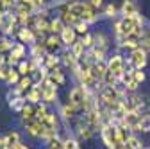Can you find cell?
<instances>
[{"label":"cell","instance_id":"9a60e30c","mask_svg":"<svg viewBox=\"0 0 150 149\" xmlns=\"http://www.w3.org/2000/svg\"><path fill=\"white\" fill-rule=\"evenodd\" d=\"M9 101V108L14 111V113H22L23 106L27 104V99H25V94L23 95H14V97H7Z\"/></svg>","mask_w":150,"mask_h":149},{"label":"cell","instance_id":"7a4b0ae2","mask_svg":"<svg viewBox=\"0 0 150 149\" xmlns=\"http://www.w3.org/2000/svg\"><path fill=\"white\" fill-rule=\"evenodd\" d=\"M57 83H55L50 76L41 83V99L45 104H54L57 101Z\"/></svg>","mask_w":150,"mask_h":149},{"label":"cell","instance_id":"f35d334b","mask_svg":"<svg viewBox=\"0 0 150 149\" xmlns=\"http://www.w3.org/2000/svg\"><path fill=\"white\" fill-rule=\"evenodd\" d=\"M48 147H52V149H64V142H63L61 137H55V138H52L48 142Z\"/></svg>","mask_w":150,"mask_h":149},{"label":"cell","instance_id":"6da1fadb","mask_svg":"<svg viewBox=\"0 0 150 149\" xmlns=\"http://www.w3.org/2000/svg\"><path fill=\"white\" fill-rule=\"evenodd\" d=\"M66 6H68V9L75 16L79 18V20H84L89 25L95 24V22H98V14H97L98 9H95L93 6H89L88 2H84V0H71V2H68Z\"/></svg>","mask_w":150,"mask_h":149},{"label":"cell","instance_id":"484cf974","mask_svg":"<svg viewBox=\"0 0 150 149\" xmlns=\"http://www.w3.org/2000/svg\"><path fill=\"white\" fill-rule=\"evenodd\" d=\"M139 129L141 133H150V111L139 113Z\"/></svg>","mask_w":150,"mask_h":149},{"label":"cell","instance_id":"74e56055","mask_svg":"<svg viewBox=\"0 0 150 149\" xmlns=\"http://www.w3.org/2000/svg\"><path fill=\"white\" fill-rule=\"evenodd\" d=\"M79 40L82 42V45H84L86 50H89L91 47H95V38H93L91 32H88V34H84V36H79Z\"/></svg>","mask_w":150,"mask_h":149},{"label":"cell","instance_id":"7c38bea8","mask_svg":"<svg viewBox=\"0 0 150 149\" xmlns=\"http://www.w3.org/2000/svg\"><path fill=\"white\" fill-rule=\"evenodd\" d=\"M59 58H61V65H63V67H66V68H70V70H73L75 67L79 65V59L71 54V50H70V49H64V50L59 54Z\"/></svg>","mask_w":150,"mask_h":149},{"label":"cell","instance_id":"277c9868","mask_svg":"<svg viewBox=\"0 0 150 149\" xmlns=\"http://www.w3.org/2000/svg\"><path fill=\"white\" fill-rule=\"evenodd\" d=\"M68 101L77 108L79 111L84 110V101H86V90L82 85H77V86H73L70 92H68Z\"/></svg>","mask_w":150,"mask_h":149},{"label":"cell","instance_id":"8d00e7d4","mask_svg":"<svg viewBox=\"0 0 150 149\" xmlns=\"http://www.w3.org/2000/svg\"><path fill=\"white\" fill-rule=\"evenodd\" d=\"M32 85H34V81H32V77H30V76H22L20 83H18L16 86H18V88H20V90L23 92V94H25V92H27Z\"/></svg>","mask_w":150,"mask_h":149},{"label":"cell","instance_id":"ee69618b","mask_svg":"<svg viewBox=\"0 0 150 149\" xmlns=\"http://www.w3.org/2000/svg\"><path fill=\"white\" fill-rule=\"evenodd\" d=\"M86 2H88L89 6H93L95 9H100V7L104 6V0H86Z\"/></svg>","mask_w":150,"mask_h":149},{"label":"cell","instance_id":"bcb514c9","mask_svg":"<svg viewBox=\"0 0 150 149\" xmlns=\"http://www.w3.org/2000/svg\"><path fill=\"white\" fill-rule=\"evenodd\" d=\"M34 6H36V11H40L45 7V0H34Z\"/></svg>","mask_w":150,"mask_h":149},{"label":"cell","instance_id":"ba28073f","mask_svg":"<svg viewBox=\"0 0 150 149\" xmlns=\"http://www.w3.org/2000/svg\"><path fill=\"white\" fill-rule=\"evenodd\" d=\"M59 38H61L63 47H64V49H70L75 42L79 40V34L75 32V29H73V27H68V25H66V27L63 29V32L59 34Z\"/></svg>","mask_w":150,"mask_h":149},{"label":"cell","instance_id":"c3c4849f","mask_svg":"<svg viewBox=\"0 0 150 149\" xmlns=\"http://www.w3.org/2000/svg\"><path fill=\"white\" fill-rule=\"evenodd\" d=\"M7 147V144H6V138L4 137H0V149H6Z\"/></svg>","mask_w":150,"mask_h":149},{"label":"cell","instance_id":"60d3db41","mask_svg":"<svg viewBox=\"0 0 150 149\" xmlns=\"http://www.w3.org/2000/svg\"><path fill=\"white\" fill-rule=\"evenodd\" d=\"M132 77L138 81V85H141V83H145V79H146V76H145V72L141 70V68H136L134 72H132Z\"/></svg>","mask_w":150,"mask_h":149},{"label":"cell","instance_id":"7bdbcfd3","mask_svg":"<svg viewBox=\"0 0 150 149\" xmlns=\"http://www.w3.org/2000/svg\"><path fill=\"white\" fill-rule=\"evenodd\" d=\"M9 70H11L9 65H0V81H6V79H7Z\"/></svg>","mask_w":150,"mask_h":149},{"label":"cell","instance_id":"d4e9b609","mask_svg":"<svg viewBox=\"0 0 150 149\" xmlns=\"http://www.w3.org/2000/svg\"><path fill=\"white\" fill-rule=\"evenodd\" d=\"M4 138H6V144H7L9 147H14L16 144L22 142V137H20V133H18L16 129H11V131H7V133L4 135Z\"/></svg>","mask_w":150,"mask_h":149},{"label":"cell","instance_id":"f1b7e54d","mask_svg":"<svg viewBox=\"0 0 150 149\" xmlns=\"http://www.w3.org/2000/svg\"><path fill=\"white\" fill-rule=\"evenodd\" d=\"M93 38H95V45L100 47V49H105L107 50V45H109V38L102 32V31H97L93 32Z\"/></svg>","mask_w":150,"mask_h":149},{"label":"cell","instance_id":"5b68a950","mask_svg":"<svg viewBox=\"0 0 150 149\" xmlns=\"http://www.w3.org/2000/svg\"><path fill=\"white\" fill-rule=\"evenodd\" d=\"M146 54H148V52H145V50L139 47V49L130 50V54H129L127 59L134 65V68H141V70H143V68L146 67V61H148V59H146Z\"/></svg>","mask_w":150,"mask_h":149},{"label":"cell","instance_id":"4dcf8cb0","mask_svg":"<svg viewBox=\"0 0 150 149\" xmlns=\"http://www.w3.org/2000/svg\"><path fill=\"white\" fill-rule=\"evenodd\" d=\"M48 111H50V110H48V104H45L43 101H41V102H38V104H36V115H34V119L41 122V120L47 117Z\"/></svg>","mask_w":150,"mask_h":149},{"label":"cell","instance_id":"7dc6e473","mask_svg":"<svg viewBox=\"0 0 150 149\" xmlns=\"http://www.w3.org/2000/svg\"><path fill=\"white\" fill-rule=\"evenodd\" d=\"M13 149H30V147H29L27 144H23V142H20V144H16V145H14Z\"/></svg>","mask_w":150,"mask_h":149},{"label":"cell","instance_id":"5bb4252c","mask_svg":"<svg viewBox=\"0 0 150 149\" xmlns=\"http://www.w3.org/2000/svg\"><path fill=\"white\" fill-rule=\"evenodd\" d=\"M23 126H25V131H27L29 137H32V138H40L41 137V122L40 120L32 119V120L23 122Z\"/></svg>","mask_w":150,"mask_h":149},{"label":"cell","instance_id":"816d5d0a","mask_svg":"<svg viewBox=\"0 0 150 149\" xmlns=\"http://www.w3.org/2000/svg\"><path fill=\"white\" fill-rule=\"evenodd\" d=\"M47 149H52V147H47Z\"/></svg>","mask_w":150,"mask_h":149},{"label":"cell","instance_id":"836d02e7","mask_svg":"<svg viewBox=\"0 0 150 149\" xmlns=\"http://www.w3.org/2000/svg\"><path fill=\"white\" fill-rule=\"evenodd\" d=\"M63 142H64V149H81V147H79V138L73 137L71 133H70L68 137H64Z\"/></svg>","mask_w":150,"mask_h":149},{"label":"cell","instance_id":"d590c367","mask_svg":"<svg viewBox=\"0 0 150 149\" xmlns=\"http://www.w3.org/2000/svg\"><path fill=\"white\" fill-rule=\"evenodd\" d=\"M73 29H75V32H77L79 36H84V34H88V32H89V24H88V22H84V20H79L77 24L73 25Z\"/></svg>","mask_w":150,"mask_h":149},{"label":"cell","instance_id":"f546056e","mask_svg":"<svg viewBox=\"0 0 150 149\" xmlns=\"http://www.w3.org/2000/svg\"><path fill=\"white\" fill-rule=\"evenodd\" d=\"M20 79H22V76H20V72L16 70V67H11L9 74H7V79H6V83H7L9 86H16L18 83H20Z\"/></svg>","mask_w":150,"mask_h":149},{"label":"cell","instance_id":"3957f363","mask_svg":"<svg viewBox=\"0 0 150 149\" xmlns=\"http://www.w3.org/2000/svg\"><path fill=\"white\" fill-rule=\"evenodd\" d=\"M105 61H107V70L115 72L120 79V83H122V77L125 76V58L120 52H115L112 56H109Z\"/></svg>","mask_w":150,"mask_h":149},{"label":"cell","instance_id":"f6af8a7d","mask_svg":"<svg viewBox=\"0 0 150 149\" xmlns=\"http://www.w3.org/2000/svg\"><path fill=\"white\" fill-rule=\"evenodd\" d=\"M18 63H20V59H16L14 56L7 54V65H9V67H18Z\"/></svg>","mask_w":150,"mask_h":149},{"label":"cell","instance_id":"9c48e42d","mask_svg":"<svg viewBox=\"0 0 150 149\" xmlns=\"http://www.w3.org/2000/svg\"><path fill=\"white\" fill-rule=\"evenodd\" d=\"M43 45H45L47 52H55V50H59V47H63L59 34H52V32H48L43 38Z\"/></svg>","mask_w":150,"mask_h":149},{"label":"cell","instance_id":"4316f807","mask_svg":"<svg viewBox=\"0 0 150 149\" xmlns=\"http://www.w3.org/2000/svg\"><path fill=\"white\" fill-rule=\"evenodd\" d=\"M22 120L23 122H27V120H32L34 119V115H36V104H30V102H27L25 106H23V110H22Z\"/></svg>","mask_w":150,"mask_h":149},{"label":"cell","instance_id":"2e32d148","mask_svg":"<svg viewBox=\"0 0 150 149\" xmlns=\"http://www.w3.org/2000/svg\"><path fill=\"white\" fill-rule=\"evenodd\" d=\"M77 108H75L70 101H66V102H63L61 104V111H59V115L63 117V120H70V119H73L75 117V113H77Z\"/></svg>","mask_w":150,"mask_h":149},{"label":"cell","instance_id":"b9f144b4","mask_svg":"<svg viewBox=\"0 0 150 149\" xmlns=\"http://www.w3.org/2000/svg\"><path fill=\"white\" fill-rule=\"evenodd\" d=\"M107 18H112V16H116V6L115 4H107L105 6V13H104Z\"/></svg>","mask_w":150,"mask_h":149},{"label":"cell","instance_id":"603a6c76","mask_svg":"<svg viewBox=\"0 0 150 149\" xmlns=\"http://www.w3.org/2000/svg\"><path fill=\"white\" fill-rule=\"evenodd\" d=\"M64 27H66V25L63 24V20H61L59 16H55V18H50V25H48V32H52V34H61Z\"/></svg>","mask_w":150,"mask_h":149},{"label":"cell","instance_id":"30bf717a","mask_svg":"<svg viewBox=\"0 0 150 149\" xmlns=\"http://www.w3.org/2000/svg\"><path fill=\"white\" fill-rule=\"evenodd\" d=\"M91 74H93V77H95L97 81L104 83V77H105V74H107V61L105 59H102V61H93Z\"/></svg>","mask_w":150,"mask_h":149},{"label":"cell","instance_id":"44dd1931","mask_svg":"<svg viewBox=\"0 0 150 149\" xmlns=\"http://www.w3.org/2000/svg\"><path fill=\"white\" fill-rule=\"evenodd\" d=\"M43 65L48 67L50 70H54L55 67L61 65V58H59V56H55V52H47L45 54V59H43Z\"/></svg>","mask_w":150,"mask_h":149},{"label":"cell","instance_id":"d6986e66","mask_svg":"<svg viewBox=\"0 0 150 149\" xmlns=\"http://www.w3.org/2000/svg\"><path fill=\"white\" fill-rule=\"evenodd\" d=\"M120 11H122V16H134L138 14V6L134 0H123Z\"/></svg>","mask_w":150,"mask_h":149},{"label":"cell","instance_id":"7402d4cb","mask_svg":"<svg viewBox=\"0 0 150 149\" xmlns=\"http://www.w3.org/2000/svg\"><path fill=\"white\" fill-rule=\"evenodd\" d=\"M105 49H100V47H91L89 50H86V56H89V58L93 59V61H102V59H105Z\"/></svg>","mask_w":150,"mask_h":149},{"label":"cell","instance_id":"4fadbf2b","mask_svg":"<svg viewBox=\"0 0 150 149\" xmlns=\"http://www.w3.org/2000/svg\"><path fill=\"white\" fill-rule=\"evenodd\" d=\"M25 99L27 102L30 104H38V102H41V85H32L27 92H25Z\"/></svg>","mask_w":150,"mask_h":149},{"label":"cell","instance_id":"ffe728a7","mask_svg":"<svg viewBox=\"0 0 150 149\" xmlns=\"http://www.w3.org/2000/svg\"><path fill=\"white\" fill-rule=\"evenodd\" d=\"M41 126H47V128H52V129H57L59 131V117L54 111H48L47 117L41 120Z\"/></svg>","mask_w":150,"mask_h":149},{"label":"cell","instance_id":"8fae6325","mask_svg":"<svg viewBox=\"0 0 150 149\" xmlns=\"http://www.w3.org/2000/svg\"><path fill=\"white\" fill-rule=\"evenodd\" d=\"M59 18L63 20V24H64V25H68V27H73L75 24L79 22V18H77V16H75V14L68 9V6H66V4L59 7Z\"/></svg>","mask_w":150,"mask_h":149},{"label":"cell","instance_id":"f907efd6","mask_svg":"<svg viewBox=\"0 0 150 149\" xmlns=\"http://www.w3.org/2000/svg\"><path fill=\"white\" fill-rule=\"evenodd\" d=\"M143 149H150V147H143Z\"/></svg>","mask_w":150,"mask_h":149},{"label":"cell","instance_id":"52a82bcc","mask_svg":"<svg viewBox=\"0 0 150 149\" xmlns=\"http://www.w3.org/2000/svg\"><path fill=\"white\" fill-rule=\"evenodd\" d=\"M16 38H18V42H22V43H25V45H32V43L38 42V34H36L30 27H18Z\"/></svg>","mask_w":150,"mask_h":149},{"label":"cell","instance_id":"f5cc1de1","mask_svg":"<svg viewBox=\"0 0 150 149\" xmlns=\"http://www.w3.org/2000/svg\"><path fill=\"white\" fill-rule=\"evenodd\" d=\"M148 111H150V108H148Z\"/></svg>","mask_w":150,"mask_h":149},{"label":"cell","instance_id":"8992f818","mask_svg":"<svg viewBox=\"0 0 150 149\" xmlns=\"http://www.w3.org/2000/svg\"><path fill=\"white\" fill-rule=\"evenodd\" d=\"M93 133H95V129H93L84 119H81L77 124H75V137L79 140H89L93 137Z\"/></svg>","mask_w":150,"mask_h":149},{"label":"cell","instance_id":"1f68e13d","mask_svg":"<svg viewBox=\"0 0 150 149\" xmlns=\"http://www.w3.org/2000/svg\"><path fill=\"white\" fill-rule=\"evenodd\" d=\"M13 45L14 42L11 40V36H0V54H9Z\"/></svg>","mask_w":150,"mask_h":149},{"label":"cell","instance_id":"83f0119b","mask_svg":"<svg viewBox=\"0 0 150 149\" xmlns=\"http://www.w3.org/2000/svg\"><path fill=\"white\" fill-rule=\"evenodd\" d=\"M139 47L145 52H150V27H143L141 38H139Z\"/></svg>","mask_w":150,"mask_h":149},{"label":"cell","instance_id":"ab89813d","mask_svg":"<svg viewBox=\"0 0 150 149\" xmlns=\"http://www.w3.org/2000/svg\"><path fill=\"white\" fill-rule=\"evenodd\" d=\"M127 142H129L130 145H132L134 149H143V147H145V145H143V142H141V140H139V138H138V137H136L134 133L129 137V140H127Z\"/></svg>","mask_w":150,"mask_h":149},{"label":"cell","instance_id":"681fc988","mask_svg":"<svg viewBox=\"0 0 150 149\" xmlns=\"http://www.w3.org/2000/svg\"><path fill=\"white\" fill-rule=\"evenodd\" d=\"M4 13H6V9H4V7H2V4H0V16H2V14H4Z\"/></svg>","mask_w":150,"mask_h":149},{"label":"cell","instance_id":"e575fe53","mask_svg":"<svg viewBox=\"0 0 150 149\" xmlns=\"http://www.w3.org/2000/svg\"><path fill=\"white\" fill-rule=\"evenodd\" d=\"M16 70L20 72V76H30V63H29V58H27V59H22L20 63H18Z\"/></svg>","mask_w":150,"mask_h":149},{"label":"cell","instance_id":"e0dca14e","mask_svg":"<svg viewBox=\"0 0 150 149\" xmlns=\"http://www.w3.org/2000/svg\"><path fill=\"white\" fill-rule=\"evenodd\" d=\"M9 54L11 56H14L16 59H27V45L25 43H22V42H18V43H14L13 45V49L9 50Z\"/></svg>","mask_w":150,"mask_h":149},{"label":"cell","instance_id":"d6a6232c","mask_svg":"<svg viewBox=\"0 0 150 149\" xmlns=\"http://www.w3.org/2000/svg\"><path fill=\"white\" fill-rule=\"evenodd\" d=\"M70 50H71V54H73L77 59H82V58H84V54H86V49H84V45H82L81 40L75 42V43L70 47Z\"/></svg>","mask_w":150,"mask_h":149},{"label":"cell","instance_id":"ac0fdd59","mask_svg":"<svg viewBox=\"0 0 150 149\" xmlns=\"http://www.w3.org/2000/svg\"><path fill=\"white\" fill-rule=\"evenodd\" d=\"M120 85H123L127 92H136V90H138V86H139V85H138V81L132 77V72H125V76L122 77V83H120Z\"/></svg>","mask_w":150,"mask_h":149},{"label":"cell","instance_id":"cb8c5ba5","mask_svg":"<svg viewBox=\"0 0 150 149\" xmlns=\"http://www.w3.org/2000/svg\"><path fill=\"white\" fill-rule=\"evenodd\" d=\"M50 77L57 83V86H64V83H66V76L61 67H55L54 70H50Z\"/></svg>","mask_w":150,"mask_h":149}]
</instances>
